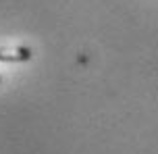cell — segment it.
Instances as JSON below:
<instances>
[{
	"label": "cell",
	"mask_w": 158,
	"mask_h": 154,
	"mask_svg": "<svg viewBox=\"0 0 158 154\" xmlns=\"http://www.w3.org/2000/svg\"><path fill=\"white\" fill-rule=\"evenodd\" d=\"M0 83H2V77H0Z\"/></svg>",
	"instance_id": "2"
},
{
	"label": "cell",
	"mask_w": 158,
	"mask_h": 154,
	"mask_svg": "<svg viewBox=\"0 0 158 154\" xmlns=\"http://www.w3.org/2000/svg\"><path fill=\"white\" fill-rule=\"evenodd\" d=\"M31 56H33V52L27 46H13V48L2 46L0 48V63H25Z\"/></svg>",
	"instance_id": "1"
}]
</instances>
